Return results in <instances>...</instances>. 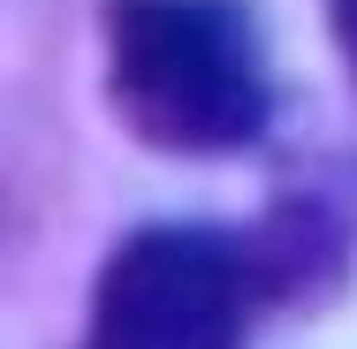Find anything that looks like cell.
I'll return each instance as SVG.
<instances>
[{
  "label": "cell",
  "instance_id": "cell-3",
  "mask_svg": "<svg viewBox=\"0 0 357 349\" xmlns=\"http://www.w3.org/2000/svg\"><path fill=\"white\" fill-rule=\"evenodd\" d=\"M327 15H335V46H342L350 84H357V0H327Z\"/></svg>",
  "mask_w": 357,
  "mask_h": 349
},
{
  "label": "cell",
  "instance_id": "cell-2",
  "mask_svg": "<svg viewBox=\"0 0 357 349\" xmlns=\"http://www.w3.org/2000/svg\"><path fill=\"white\" fill-rule=\"evenodd\" d=\"M259 288L266 274L243 235L152 220L107 251L84 349H236Z\"/></svg>",
  "mask_w": 357,
  "mask_h": 349
},
{
  "label": "cell",
  "instance_id": "cell-1",
  "mask_svg": "<svg viewBox=\"0 0 357 349\" xmlns=\"http://www.w3.org/2000/svg\"><path fill=\"white\" fill-rule=\"evenodd\" d=\"M107 99L160 152H243L266 137L274 84L236 0H107Z\"/></svg>",
  "mask_w": 357,
  "mask_h": 349
}]
</instances>
